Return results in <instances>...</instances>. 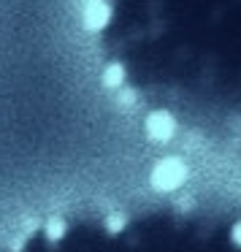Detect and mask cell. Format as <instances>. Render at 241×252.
I'll return each instance as SVG.
<instances>
[{
	"mask_svg": "<svg viewBox=\"0 0 241 252\" xmlns=\"http://www.w3.org/2000/svg\"><path fill=\"white\" fill-rule=\"evenodd\" d=\"M114 82L160 114L241 133V0H92Z\"/></svg>",
	"mask_w": 241,
	"mask_h": 252,
	"instance_id": "obj_1",
	"label": "cell"
}]
</instances>
